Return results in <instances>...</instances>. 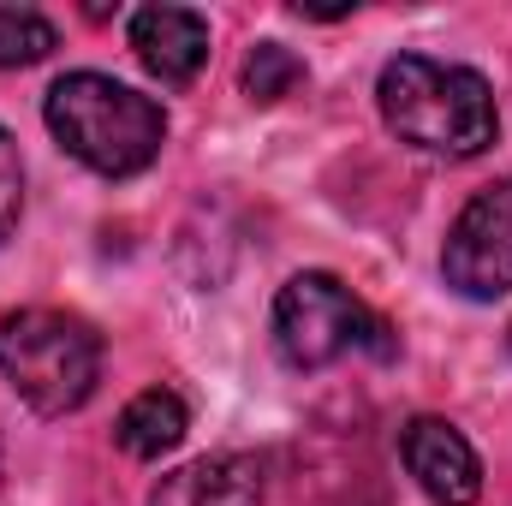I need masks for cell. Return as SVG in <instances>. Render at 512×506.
Instances as JSON below:
<instances>
[{
  "mask_svg": "<svg viewBox=\"0 0 512 506\" xmlns=\"http://www.w3.org/2000/svg\"><path fill=\"white\" fill-rule=\"evenodd\" d=\"M376 108L387 131L423 155H447V161H471L495 143L501 108L483 72L453 66V60H429V54H393L376 78Z\"/></svg>",
  "mask_w": 512,
  "mask_h": 506,
  "instance_id": "1",
  "label": "cell"
},
{
  "mask_svg": "<svg viewBox=\"0 0 512 506\" xmlns=\"http://www.w3.org/2000/svg\"><path fill=\"white\" fill-rule=\"evenodd\" d=\"M42 120L54 131V143L102 173V179H131L143 173L161 143H167V108L143 90H131L108 72H66L54 78L48 102H42Z\"/></svg>",
  "mask_w": 512,
  "mask_h": 506,
  "instance_id": "2",
  "label": "cell"
},
{
  "mask_svg": "<svg viewBox=\"0 0 512 506\" xmlns=\"http://www.w3.org/2000/svg\"><path fill=\"white\" fill-rule=\"evenodd\" d=\"M0 376L36 417L78 411L102 381V334L54 304H24L0 316Z\"/></svg>",
  "mask_w": 512,
  "mask_h": 506,
  "instance_id": "3",
  "label": "cell"
},
{
  "mask_svg": "<svg viewBox=\"0 0 512 506\" xmlns=\"http://www.w3.org/2000/svg\"><path fill=\"white\" fill-rule=\"evenodd\" d=\"M274 352L292 370H328L346 352H376L393 358L387 322L328 268H304L280 286L274 298Z\"/></svg>",
  "mask_w": 512,
  "mask_h": 506,
  "instance_id": "4",
  "label": "cell"
},
{
  "mask_svg": "<svg viewBox=\"0 0 512 506\" xmlns=\"http://www.w3.org/2000/svg\"><path fill=\"white\" fill-rule=\"evenodd\" d=\"M441 280L459 298H477V304H495V298L512 292V173L483 185L459 209V221L447 227Z\"/></svg>",
  "mask_w": 512,
  "mask_h": 506,
  "instance_id": "5",
  "label": "cell"
},
{
  "mask_svg": "<svg viewBox=\"0 0 512 506\" xmlns=\"http://www.w3.org/2000/svg\"><path fill=\"white\" fill-rule=\"evenodd\" d=\"M399 459L411 471V483L435 506H477L483 501V459L465 441L459 423L447 417H411L399 429Z\"/></svg>",
  "mask_w": 512,
  "mask_h": 506,
  "instance_id": "6",
  "label": "cell"
},
{
  "mask_svg": "<svg viewBox=\"0 0 512 506\" xmlns=\"http://www.w3.org/2000/svg\"><path fill=\"white\" fill-rule=\"evenodd\" d=\"M131 54L149 78L185 90L209 60V18L191 6H143L131 12Z\"/></svg>",
  "mask_w": 512,
  "mask_h": 506,
  "instance_id": "7",
  "label": "cell"
},
{
  "mask_svg": "<svg viewBox=\"0 0 512 506\" xmlns=\"http://www.w3.org/2000/svg\"><path fill=\"white\" fill-rule=\"evenodd\" d=\"M268 471L256 453H209L155 483L149 506H262Z\"/></svg>",
  "mask_w": 512,
  "mask_h": 506,
  "instance_id": "8",
  "label": "cell"
},
{
  "mask_svg": "<svg viewBox=\"0 0 512 506\" xmlns=\"http://www.w3.org/2000/svg\"><path fill=\"white\" fill-rule=\"evenodd\" d=\"M185 429H191V411H185V399H179L173 387H143L126 411H120V429H114V441L126 447L131 459H167V453L185 441Z\"/></svg>",
  "mask_w": 512,
  "mask_h": 506,
  "instance_id": "9",
  "label": "cell"
},
{
  "mask_svg": "<svg viewBox=\"0 0 512 506\" xmlns=\"http://www.w3.org/2000/svg\"><path fill=\"white\" fill-rule=\"evenodd\" d=\"M60 48V30L36 12V6H0V72L36 66Z\"/></svg>",
  "mask_w": 512,
  "mask_h": 506,
  "instance_id": "10",
  "label": "cell"
},
{
  "mask_svg": "<svg viewBox=\"0 0 512 506\" xmlns=\"http://www.w3.org/2000/svg\"><path fill=\"white\" fill-rule=\"evenodd\" d=\"M304 84V60L286 48V42H256L251 54H245V96L251 102H280V96H292Z\"/></svg>",
  "mask_w": 512,
  "mask_h": 506,
  "instance_id": "11",
  "label": "cell"
},
{
  "mask_svg": "<svg viewBox=\"0 0 512 506\" xmlns=\"http://www.w3.org/2000/svg\"><path fill=\"white\" fill-rule=\"evenodd\" d=\"M18 215H24V161H18V143H12V131L0 126V245L12 239Z\"/></svg>",
  "mask_w": 512,
  "mask_h": 506,
  "instance_id": "12",
  "label": "cell"
}]
</instances>
